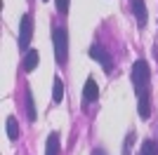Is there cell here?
<instances>
[{
  "instance_id": "2",
  "label": "cell",
  "mask_w": 158,
  "mask_h": 155,
  "mask_svg": "<svg viewBox=\"0 0 158 155\" xmlns=\"http://www.w3.org/2000/svg\"><path fill=\"white\" fill-rule=\"evenodd\" d=\"M52 42H54V57H57V61L64 64L66 61V52H69V33H66V28H61V26L54 28Z\"/></svg>"
},
{
  "instance_id": "11",
  "label": "cell",
  "mask_w": 158,
  "mask_h": 155,
  "mask_svg": "<svg viewBox=\"0 0 158 155\" xmlns=\"http://www.w3.org/2000/svg\"><path fill=\"white\" fill-rule=\"evenodd\" d=\"M26 117H28V122L35 120V103H33V94L31 92H26Z\"/></svg>"
},
{
  "instance_id": "12",
  "label": "cell",
  "mask_w": 158,
  "mask_h": 155,
  "mask_svg": "<svg viewBox=\"0 0 158 155\" xmlns=\"http://www.w3.org/2000/svg\"><path fill=\"white\" fill-rule=\"evenodd\" d=\"M139 155H158L156 143H153V141H144V143H142V150H139Z\"/></svg>"
},
{
  "instance_id": "9",
  "label": "cell",
  "mask_w": 158,
  "mask_h": 155,
  "mask_svg": "<svg viewBox=\"0 0 158 155\" xmlns=\"http://www.w3.org/2000/svg\"><path fill=\"white\" fill-rule=\"evenodd\" d=\"M35 66H38V52H35V50H28L26 57H24V71L31 73Z\"/></svg>"
},
{
  "instance_id": "13",
  "label": "cell",
  "mask_w": 158,
  "mask_h": 155,
  "mask_svg": "<svg viewBox=\"0 0 158 155\" xmlns=\"http://www.w3.org/2000/svg\"><path fill=\"white\" fill-rule=\"evenodd\" d=\"M132 143H135V132H130V134H127V139H125V146H123V153H120V155H130Z\"/></svg>"
},
{
  "instance_id": "7",
  "label": "cell",
  "mask_w": 158,
  "mask_h": 155,
  "mask_svg": "<svg viewBox=\"0 0 158 155\" xmlns=\"http://www.w3.org/2000/svg\"><path fill=\"white\" fill-rule=\"evenodd\" d=\"M45 155H59V134H57V132H52V134H50V139H47Z\"/></svg>"
},
{
  "instance_id": "4",
  "label": "cell",
  "mask_w": 158,
  "mask_h": 155,
  "mask_svg": "<svg viewBox=\"0 0 158 155\" xmlns=\"http://www.w3.org/2000/svg\"><path fill=\"white\" fill-rule=\"evenodd\" d=\"M90 57H92L97 64L104 66V71H111V59H109V52L99 45V42H94V45L90 47Z\"/></svg>"
},
{
  "instance_id": "10",
  "label": "cell",
  "mask_w": 158,
  "mask_h": 155,
  "mask_svg": "<svg viewBox=\"0 0 158 155\" xmlns=\"http://www.w3.org/2000/svg\"><path fill=\"white\" fill-rule=\"evenodd\" d=\"M52 99L54 103H59L64 99V82H61V78H54V87H52Z\"/></svg>"
},
{
  "instance_id": "6",
  "label": "cell",
  "mask_w": 158,
  "mask_h": 155,
  "mask_svg": "<svg viewBox=\"0 0 158 155\" xmlns=\"http://www.w3.org/2000/svg\"><path fill=\"white\" fill-rule=\"evenodd\" d=\"M132 14H135V19H137V24L144 28L146 21H149V12H146V5L144 0H132Z\"/></svg>"
},
{
  "instance_id": "14",
  "label": "cell",
  "mask_w": 158,
  "mask_h": 155,
  "mask_svg": "<svg viewBox=\"0 0 158 155\" xmlns=\"http://www.w3.org/2000/svg\"><path fill=\"white\" fill-rule=\"evenodd\" d=\"M54 2H57V12H61V14L69 12V2L71 0H54Z\"/></svg>"
},
{
  "instance_id": "15",
  "label": "cell",
  "mask_w": 158,
  "mask_h": 155,
  "mask_svg": "<svg viewBox=\"0 0 158 155\" xmlns=\"http://www.w3.org/2000/svg\"><path fill=\"white\" fill-rule=\"evenodd\" d=\"M92 155H106V153H104L102 148H94V150H92Z\"/></svg>"
},
{
  "instance_id": "8",
  "label": "cell",
  "mask_w": 158,
  "mask_h": 155,
  "mask_svg": "<svg viewBox=\"0 0 158 155\" xmlns=\"http://www.w3.org/2000/svg\"><path fill=\"white\" fill-rule=\"evenodd\" d=\"M5 132H7V139H10V141H17V139H19V125H17V120H14L12 115L7 117Z\"/></svg>"
},
{
  "instance_id": "1",
  "label": "cell",
  "mask_w": 158,
  "mask_h": 155,
  "mask_svg": "<svg viewBox=\"0 0 158 155\" xmlns=\"http://www.w3.org/2000/svg\"><path fill=\"white\" fill-rule=\"evenodd\" d=\"M132 85L137 94V113L142 120H146L151 113V106H149V64L144 59H137L132 64Z\"/></svg>"
},
{
  "instance_id": "3",
  "label": "cell",
  "mask_w": 158,
  "mask_h": 155,
  "mask_svg": "<svg viewBox=\"0 0 158 155\" xmlns=\"http://www.w3.org/2000/svg\"><path fill=\"white\" fill-rule=\"evenodd\" d=\"M31 35H33V17L31 14H24V17H21V28H19V50L21 52L28 50Z\"/></svg>"
},
{
  "instance_id": "5",
  "label": "cell",
  "mask_w": 158,
  "mask_h": 155,
  "mask_svg": "<svg viewBox=\"0 0 158 155\" xmlns=\"http://www.w3.org/2000/svg\"><path fill=\"white\" fill-rule=\"evenodd\" d=\"M99 97V87L97 82H94V78H87L85 80V87H83V103H92L97 101Z\"/></svg>"
}]
</instances>
